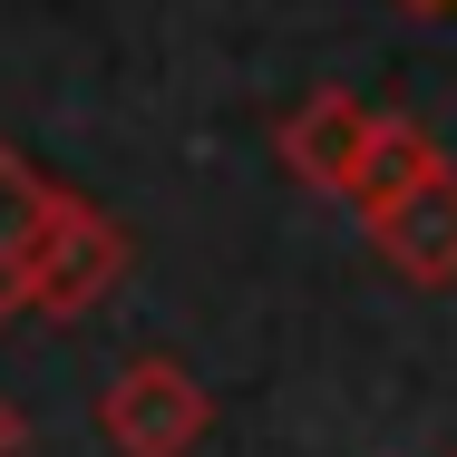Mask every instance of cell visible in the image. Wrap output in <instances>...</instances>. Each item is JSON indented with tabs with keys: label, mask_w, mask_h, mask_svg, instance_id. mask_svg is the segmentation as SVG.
<instances>
[{
	"label": "cell",
	"mask_w": 457,
	"mask_h": 457,
	"mask_svg": "<svg viewBox=\"0 0 457 457\" xmlns=\"http://www.w3.org/2000/svg\"><path fill=\"white\" fill-rule=\"evenodd\" d=\"M127 263H137L127 224L107 204H88L79 185H59V204L39 224V263H29V312L39 321H88L97 302L127 282Z\"/></svg>",
	"instance_id": "6da1fadb"
},
{
	"label": "cell",
	"mask_w": 457,
	"mask_h": 457,
	"mask_svg": "<svg viewBox=\"0 0 457 457\" xmlns=\"http://www.w3.org/2000/svg\"><path fill=\"white\" fill-rule=\"evenodd\" d=\"M97 438L117 457H195L214 438V389L166 351H137L97 389Z\"/></svg>",
	"instance_id": "7a4b0ae2"
},
{
	"label": "cell",
	"mask_w": 457,
	"mask_h": 457,
	"mask_svg": "<svg viewBox=\"0 0 457 457\" xmlns=\"http://www.w3.org/2000/svg\"><path fill=\"white\" fill-rule=\"evenodd\" d=\"M370 127H379V107H370L361 88H312L282 107L273 127V156L292 166V185H312V195H341L351 204V185H361V156H370Z\"/></svg>",
	"instance_id": "3957f363"
},
{
	"label": "cell",
	"mask_w": 457,
	"mask_h": 457,
	"mask_svg": "<svg viewBox=\"0 0 457 457\" xmlns=\"http://www.w3.org/2000/svg\"><path fill=\"white\" fill-rule=\"evenodd\" d=\"M370 244H379V263L399 282H419V292H438L457 282V166L419 185V195H399V204H379L370 214Z\"/></svg>",
	"instance_id": "277c9868"
},
{
	"label": "cell",
	"mask_w": 457,
	"mask_h": 457,
	"mask_svg": "<svg viewBox=\"0 0 457 457\" xmlns=\"http://www.w3.org/2000/svg\"><path fill=\"white\" fill-rule=\"evenodd\" d=\"M49 204H59V185L0 137V331L29 312V263H39V224H49Z\"/></svg>",
	"instance_id": "5b68a950"
},
{
	"label": "cell",
	"mask_w": 457,
	"mask_h": 457,
	"mask_svg": "<svg viewBox=\"0 0 457 457\" xmlns=\"http://www.w3.org/2000/svg\"><path fill=\"white\" fill-rule=\"evenodd\" d=\"M448 156H438V137L409 117V107H379V127H370V156H361V185H351V204H361V224L379 204H399V195H419V185L438 176Z\"/></svg>",
	"instance_id": "8992f818"
},
{
	"label": "cell",
	"mask_w": 457,
	"mask_h": 457,
	"mask_svg": "<svg viewBox=\"0 0 457 457\" xmlns=\"http://www.w3.org/2000/svg\"><path fill=\"white\" fill-rule=\"evenodd\" d=\"M29 448V419H20V409H10V389H0V457H20Z\"/></svg>",
	"instance_id": "52a82bcc"
},
{
	"label": "cell",
	"mask_w": 457,
	"mask_h": 457,
	"mask_svg": "<svg viewBox=\"0 0 457 457\" xmlns=\"http://www.w3.org/2000/svg\"><path fill=\"white\" fill-rule=\"evenodd\" d=\"M399 10H428V20H438V10H457V0H399Z\"/></svg>",
	"instance_id": "ba28073f"
},
{
	"label": "cell",
	"mask_w": 457,
	"mask_h": 457,
	"mask_svg": "<svg viewBox=\"0 0 457 457\" xmlns=\"http://www.w3.org/2000/svg\"><path fill=\"white\" fill-rule=\"evenodd\" d=\"M438 457H457V448H438Z\"/></svg>",
	"instance_id": "9c48e42d"
}]
</instances>
